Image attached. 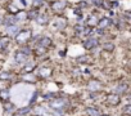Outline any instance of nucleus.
<instances>
[{
	"mask_svg": "<svg viewBox=\"0 0 131 116\" xmlns=\"http://www.w3.org/2000/svg\"><path fill=\"white\" fill-rule=\"evenodd\" d=\"M31 37V31L30 30H19L16 35V41L18 44H23L26 43L28 39Z\"/></svg>",
	"mask_w": 131,
	"mask_h": 116,
	"instance_id": "1",
	"label": "nucleus"
},
{
	"mask_svg": "<svg viewBox=\"0 0 131 116\" xmlns=\"http://www.w3.org/2000/svg\"><path fill=\"white\" fill-rule=\"evenodd\" d=\"M66 104H67V102H66L64 99H50L49 102V107L54 108V110H62L66 107Z\"/></svg>",
	"mask_w": 131,
	"mask_h": 116,
	"instance_id": "2",
	"label": "nucleus"
},
{
	"mask_svg": "<svg viewBox=\"0 0 131 116\" xmlns=\"http://www.w3.org/2000/svg\"><path fill=\"white\" fill-rule=\"evenodd\" d=\"M98 44H99L98 39H96V37H90V36L84 41V46H85V49H94L95 46H98Z\"/></svg>",
	"mask_w": 131,
	"mask_h": 116,
	"instance_id": "3",
	"label": "nucleus"
},
{
	"mask_svg": "<svg viewBox=\"0 0 131 116\" xmlns=\"http://www.w3.org/2000/svg\"><path fill=\"white\" fill-rule=\"evenodd\" d=\"M66 5H67L66 0H57L55 3H53L51 8H53V11H54V12H62V11H64Z\"/></svg>",
	"mask_w": 131,
	"mask_h": 116,
	"instance_id": "4",
	"label": "nucleus"
},
{
	"mask_svg": "<svg viewBox=\"0 0 131 116\" xmlns=\"http://www.w3.org/2000/svg\"><path fill=\"white\" fill-rule=\"evenodd\" d=\"M111 25H112V20L108 18V17H104V18H102V20L98 21V26H99V28H102V30L109 27Z\"/></svg>",
	"mask_w": 131,
	"mask_h": 116,
	"instance_id": "5",
	"label": "nucleus"
},
{
	"mask_svg": "<svg viewBox=\"0 0 131 116\" xmlns=\"http://www.w3.org/2000/svg\"><path fill=\"white\" fill-rule=\"evenodd\" d=\"M51 69H49V67H40L39 69V76L40 78H42V79H46V78H49L50 75H51Z\"/></svg>",
	"mask_w": 131,
	"mask_h": 116,
	"instance_id": "6",
	"label": "nucleus"
},
{
	"mask_svg": "<svg viewBox=\"0 0 131 116\" xmlns=\"http://www.w3.org/2000/svg\"><path fill=\"white\" fill-rule=\"evenodd\" d=\"M107 101H108L109 104H112V106H117V104L119 103V95H118V94H111V95H108Z\"/></svg>",
	"mask_w": 131,
	"mask_h": 116,
	"instance_id": "7",
	"label": "nucleus"
},
{
	"mask_svg": "<svg viewBox=\"0 0 131 116\" xmlns=\"http://www.w3.org/2000/svg\"><path fill=\"white\" fill-rule=\"evenodd\" d=\"M27 58H28V55L25 54V53H22L21 50L16 53V61H17L18 63H25V62L27 61Z\"/></svg>",
	"mask_w": 131,
	"mask_h": 116,
	"instance_id": "8",
	"label": "nucleus"
},
{
	"mask_svg": "<svg viewBox=\"0 0 131 116\" xmlns=\"http://www.w3.org/2000/svg\"><path fill=\"white\" fill-rule=\"evenodd\" d=\"M18 31H19V27H17L16 25H9V26H7V34H8L9 36H16Z\"/></svg>",
	"mask_w": 131,
	"mask_h": 116,
	"instance_id": "9",
	"label": "nucleus"
},
{
	"mask_svg": "<svg viewBox=\"0 0 131 116\" xmlns=\"http://www.w3.org/2000/svg\"><path fill=\"white\" fill-rule=\"evenodd\" d=\"M100 83L99 81H96V80H91L90 83H89V89H90V92H98V90H100Z\"/></svg>",
	"mask_w": 131,
	"mask_h": 116,
	"instance_id": "10",
	"label": "nucleus"
},
{
	"mask_svg": "<svg viewBox=\"0 0 131 116\" xmlns=\"http://www.w3.org/2000/svg\"><path fill=\"white\" fill-rule=\"evenodd\" d=\"M51 44V40H50V37H41L40 40H39V46H42V48H49V45Z\"/></svg>",
	"mask_w": 131,
	"mask_h": 116,
	"instance_id": "11",
	"label": "nucleus"
},
{
	"mask_svg": "<svg viewBox=\"0 0 131 116\" xmlns=\"http://www.w3.org/2000/svg\"><path fill=\"white\" fill-rule=\"evenodd\" d=\"M35 20L37 21L39 25H46V23L49 22V18H48V16H45V14H37V17H36Z\"/></svg>",
	"mask_w": 131,
	"mask_h": 116,
	"instance_id": "12",
	"label": "nucleus"
},
{
	"mask_svg": "<svg viewBox=\"0 0 131 116\" xmlns=\"http://www.w3.org/2000/svg\"><path fill=\"white\" fill-rule=\"evenodd\" d=\"M54 25L57 26V28H64L66 25H67V21H66L64 18H57L55 22H54Z\"/></svg>",
	"mask_w": 131,
	"mask_h": 116,
	"instance_id": "13",
	"label": "nucleus"
},
{
	"mask_svg": "<svg viewBox=\"0 0 131 116\" xmlns=\"http://www.w3.org/2000/svg\"><path fill=\"white\" fill-rule=\"evenodd\" d=\"M3 22H4L7 26H9V25H16L17 20H16L14 16H8V17H5V18L3 20Z\"/></svg>",
	"mask_w": 131,
	"mask_h": 116,
	"instance_id": "14",
	"label": "nucleus"
},
{
	"mask_svg": "<svg viewBox=\"0 0 131 116\" xmlns=\"http://www.w3.org/2000/svg\"><path fill=\"white\" fill-rule=\"evenodd\" d=\"M127 89H128V86H127L126 84H119V85H117V86H116V89H114V90H116V93H117V94H119V93L122 94V93H126V92H127Z\"/></svg>",
	"mask_w": 131,
	"mask_h": 116,
	"instance_id": "15",
	"label": "nucleus"
},
{
	"mask_svg": "<svg viewBox=\"0 0 131 116\" xmlns=\"http://www.w3.org/2000/svg\"><path fill=\"white\" fill-rule=\"evenodd\" d=\"M26 18H27V13L25 11H18L16 13V20L17 21H25Z\"/></svg>",
	"mask_w": 131,
	"mask_h": 116,
	"instance_id": "16",
	"label": "nucleus"
},
{
	"mask_svg": "<svg viewBox=\"0 0 131 116\" xmlns=\"http://www.w3.org/2000/svg\"><path fill=\"white\" fill-rule=\"evenodd\" d=\"M22 80H23V81H30V83H35V81H36V76H35V75H32L31 72H30V74L27 72V75H25V76L22 78Z\"/></svg>",
	"mask_w": 131,
	"mask_h": 116,
	"instance_id": "17",
	"label": "nucleus"
},
{
	"mask_svg": "<svg viewBox=\"0 0 131 116\" xmlns=\"http://www.w3.org/2000/svg\"><path fill=\"white\" fill-rule=\"evenodd\" d=\"M98 21H99V20H98L95 16H90L89 20H88V25H89L90 27H94V26L98 25Z\"/></svg>",
	"mask_w": 131,
	"mask_h": 116,
	"instance_id": "18",
	"label": "nucleus"
},
{
	"mask_svg": "<svg viewBox=\"0 0 131 116\" xmlns=\"http://www.w3.org/2000/svg\"><path fill=\"white\" fill-rule=\"evenodd\" d=\"M86 111H88V113H89L90 116H99V115H100V111H99L98 108H95V107H89Z\"/></svg>",
	"mask_w": 131,
	"mask_h": 116,
	"instance_id": "19",
	"label": "nucleus"
},
{
	"mask_svg": "<svg viewBox=\"0 0 131 116\" xmlns=\"http://www.w3.org/2000/svg\"><path fill=\"white\" fill-rule=\"evenodd\" d=\"M8 98H9V92H8L7 89L0 90V99H2L3 102H7V101H8Z\"/></svg>",
	"mask_w": 131,
	"mask_h": 116,
	"instance_id": "20",
	"label": "nucleus"
},
{
	"mask_svg": "<svg viewBox=\"0 0 131 116\" xmlns=\"http://www.w3.org/2000/svg\"><path fill=\"white\" fill-rule=\"evenodd\" d=\"M8 44H9V39L8 37H2L0 39V50L5 49L8 46Z\"/></svg>",
	"mask_w": 131,
	"mask_h": 116,
	"instance_id": "21",
	"label": "nucleus"
},
{
	"mask_svg": "<svg viewBox=\"0 0 131 116\" xmlns=\"http://www.w3.org/2000/svg\"><path fill=\"white\" fill-rule=\"evenodd\" d=\"M10 78H12V74H10V72H8V71H4V72L0 74V80H2V81L9 80Z\"/></svg>",
	"mask_w": 131,
	"mask_h": 116,
	"instance_id": "22",
	"label": "nucleus"
},
{
	"mask_svg": "<svg viewBox=\"0 0 131 116\" xmlns=\"http://www.w3.org/2000/svg\"><path fill=\"white\" fill-rule=\"evenodd\" d=\"M103 49L107 50V52H113V50H114V45H113L112 43H105V44L103 45Z\"/></svg>",
	"mask_w": 131,
	"mask_h": 116,
	"instance_id": "23",
	"label": "nucleus"
},
{
	"mask_svg": "<svg viewBox=\"0 0 131 116\" xmlns=\"http://www.w3.org/2000/svg\"><path fill=\"white\" fill-rule=\"evenodd\" d=\"M37 11H36V8L34 9V11H31L30 13H27V18H30V20H34V18H36L37 17Z\"/></svg>",
	"mask_w": 131,
	"mask_h": 116,
	"instance_id": "24",
	"label": "nucleus"
},
{
	"mask_svg": "<svg viewBox=\"0 0 131 116\" xmlns=\"http://www.w3.org/2000/svg\"><path fill=\"white\" fill-rule=\"evenodd\" d=\"M30 110H31L30 107H23V108L18 110V113H17V115H19V116H21V115H26L27 112H30Z\"/></svg>",
	"mask_w": 131,
	"mask_h": 116,
	"instance_id": "25",
	"label": "nucleus"
},
{
	"mask_svg": "<svg viewBox=\"0 0 131 116\" xmlns=\"http://www.w3.org/2000/svg\"><path fill=\"white\" fill-rule=\"evenodd\" d=\"M77 62L79 63H88L89 62V57L88 55H82V57H80L77 60Z\"/></svg>",
	"mask_w": 131,
	"mask_h": 116,
	"instance_id": "26",
	"label": "nucleus"
},
{
	"mask_svg": "<svg viewBox=\"0 0 131 116\" xmlns=\"http://www.w3.org/2000/svg\"><path fill=\"white\" fill-rule=\"evenodd\" d=\"M44 4V0H34V3H32V7L37 9V7H41Z\"/></svg>",
	"mask_w": 131,
	"mask_h": 116,
	"instance_id": "27",
	"label": "nucleus"
},
{
	"mask_svg": "<svg viewBox=\"0 0 131 116\" xmlns=\"http://www.w3.org/2000/svg\"><path fill=\"white\" fill-rule=\"evenodd\" d=\"M45 52H46V49H45V48H42V46H39V45L36 46V54H39V55H40V54H44Z\"/></svg>",
	"mask_w": 131,
	"mask_h": 116,
	"instance_id": "28",
	"label": "nucleus"
},
{
	"mask_svg": "<svg viewBox=\"0 0 131 116\" xmlns=\"http://www.w3.org/2000/svg\"><path fill=\"white\" fill-rule=\"evenodd\" d=\"M84 28H85L84 26H79V25L75 27V30H76V32H77V34H82V32H84Z\"/></svg>",
	"mask_w": 131,
	"mask_h": 116,
	"instance_id": "29",
	"label": "nucleus"
},
{
	"mask_svg": "<svg viewBox=\"0 0 131 116\" xmlns=\"http://www.w3.org/2000/svg\"><path fill=\"white\" fill-rule=\"evenodd\" d=\"M21 52H22V53H25V54H27V55H30V53H31L30 48H27V46H26V48H22V49H21Z\"/></svg>",
	"mask_w": 131,
	"mask_h": 116,
	"instance_id": "30",
	"label": "nucleus"
},
{
	"mask_svg": "<svg viewBox=\"0 0 131 116\" xmlns=\"http://www.w3.org/2000/svg\"><path fill=\"white\" fill-rule=\"evenodd\" d=\"M125 113H126V115H130V113H131V106H130V104H127V106L125 107Z\"/></svg>",
	"mask_w": 131,
	"mask_h": 116,
	"instance_id": "31",
	"label": "nucleus"
},
{
	"mask_svg": "<svg viewBox=\"0 0 131 116\" xmlns=\"http://www.w3.org/2000/svg\"><path fill=\"white\" fill-rule=\"evenodd\" d=\"M32 69H34V65H30V66L25 67V72H31V71H32Z\"/></svg>",
	"mask_w": 131,
	"mask_h": 116,
	"instance_id": "32",
	"label": "nucleus"
},
{
	"mask_svg": "<svg viewBox=\"0 0 131 116\" xmlns=\"http://www.w3.org/2000/svg\"><path fill=\"white\" fill-rule=\"evenodd\" d=\"M91 3H94L96 7H100V4H102V0H91Z\"/></svg>",
	"mask_w": 131,
	"mask_h": 116,
	"instance_id": "33",
	"label": "nucleus"
},
{
	"mask_svg": "<svg viewBox=\"0 0 131 116\" xmlns=\"http://www.w3.org/2000/svg\"><path fill=\"white\" fill-rule=\"evenodd\" d=\"M13 104L12 103H8V104H5V110H13Z\"/></svg>",
	"mask_w": 131,
	"mask_h": 116,
	"instance_id": "34",
	"label": "nucleus"
},
{
	"mask_svg": "<svg viewBox=\"0 0 131 116\" xmlns=\"http://www.w3.org/2000/svg\"><path fill=\"white\" fill-rule=\"evenodd\" d=\"M99 116H109V115H99Z\"/></svg>",
	"mask_w": 131,
	"mask_h": 116,
	"instance_id": "35",
	"label": "nucleus"
},
{
	"mask_svg": "<svg viewBox=\"0 0 131 116\" xmlns=\"http://www.w3.org/2000/svg\"><path fill=\"white\" fill-rule=\"evenodd\" d=\"M16 116H19V115H16Z\"/></svg>",
	"mask_w": 131,
	"mask_h": 116,
	"instance_id": "36",
	"label": "nucleus"
}]
</instances>
